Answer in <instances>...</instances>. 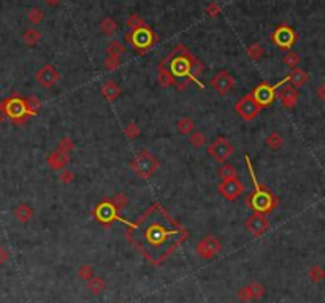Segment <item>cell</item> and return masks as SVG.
Segmentation results:
<instances>
[{
  "label": "cell",
  "instance_id": "cell-1",
  "mask_svg": "<svg viewBox=\"0 0 325 303\" xmlns=\"http://www.w3.org/2000/svg\"><path fill=\"white\" fill-rule=\"evenodd\" d=\"M124 237L159 267L186 242L189 232L160 203H152L135 222H127Z\"/></svg>",
  "mask_w": 325,
  "mask_h": 303
},
{
  "label": "cell",
  "instance_id": "cell-2",
  "mask_svg": "<svg viewBox=\"0 0 325 303\" xmlns=\"http://www.w3.org/2000/svg\"><path fill=\"white\" fill-rule=\"evenodd\" d=\"M246 164H248V168H249V173H251V180L254 182V191L246 197V207L251 208L252 211H257V213H262V214H270L274 211V208L278 207L279 203V199L276 195H274L270 189H268L265 184H260L257 181L256 175H254V170H252V165H251V160L249 157L246 156L244 157Z\"/></svg>",
  "mask_w": 325,
  "mask_h": 303
},
{
  "label": "cell",
  "instance_id": "cell-3",
  "mask_svg": "<svg viewBox=\"0 0 325 303\" xmlns=\"http://www.w3.org/2000/svg\"><path fill=\"white\" fill-rule=\"evenodd\" d=\"M195 56L190 53V49L186 48L184 45H178L173 48L172 54L165 58L164 64H168V70L170 73L175 76V78H184L190 83H197L194 78V67L197 64Z\"/></svg>",
  "mask_w": 325,
  "mask_h": 303
},
{
  "label": "cell",
  "instance_id": "cell-4",
  "mask_svg": "<svg viewBox=\"0 0 325 303\" xmlns=\"http://www.w3.org/2000/svg\"><path fill=\"white\" fill-rule=\"evenodd\" d=\"M0 111L3 113L6 119H10V121L16 125H23L32 118L29 115V110H27L26 97L19 95L16 92L0 102Z\"/></svg>",
  "mask_w": 325,
  "mask_h": 303
},
{
  "label": "cell",
  "instance_id": "cell-5",
  "mask_svg": "<svg viewBox=\"0 0 325 303\" xmlns=\"http://www.w3.org/2000/svg\"><path fill=\"white\" fill-rule=\"evenodd\" d=\"M130 168L133 170L138 178L141 180H149L151 176L160 168L159 159L151 154L148 150H141L135 157L130 160Z\"/></svg>",
  "mask_w": 325,
  "mask_h": 303
},
{
  "label": "cell",
  "instance_id": "cell-6",
  "mask_svg": "<svg viewBox=\"0 0 325 303\" xmlns=\"http://www.w3.org/2000/svg\"><path fill=\"white\" fill-rule=\"evenodd\" d=\"M125 41L135 48L140 56H145L148 53V49L157 43V35H155L152 29L145 26V27H140V29L130 30L129 33H125Z\"/></svg>",
  "mask_w": 325,
  "mask_h": 303
},
{
  "label": "cell",
  "instance_id": "cell-7",
  "mask_svg": "<svg viewBox=\"0 0 325 303\" xmlns=\"http://www.w3.org/2000/svg\"><path fill=\"white\" fill-rule=\"evenodd\" d=\"M262 110L264 108L259 105V102L256 100V97L252 95V92L243 95L235 103V113L246 122L254 121V119H256L260 115V111H262Z\"/></svg>",
  "mask_w": 325,
  "mask_h": 303
},
{
  "label": "cell",
  "instance_id": "cell-8",
  "mask_svg": "<svg viewBox=\"0 0 325 303\" xmlns=\"http://www.w3.org/2000/svg\"><path fill=\"white\" fill-rule=\"evenodd\" d=\"M92 217L97 222H100L103 225H110L116 221H124L121 217V211L115 207V203L111 200H103L98 203L92 210Z\"/></svg>",
  "mask_w": 325,
  "mask_h": 303
},
{
  "label": "cell",
  "instance_id": "cell-9",
  "mask_svg": "<svg viewBox=\"0 0 325 303\" xmlns=\"http://www.w3.org/2000/svg\"><path fill=\"white\" fill-rule=\"evenodd\" d=\"M296 40H298V35H296V32L286 23L279 24L271 33L273 45L281 49H286V51H291L292 46L296 43Z\"/></svg>",
  "mask_w": 325,
  "mask_h": 303
},
{
  "label": "cell",
  "instance_id": "cell-10",
  "mask_svg": "<svg viewBox=\"0 0 325 303\" xmlns=\"http://www.w3.org/2000/svg\"><path fill=\"white\" fill-rule=\"evenodd\" d=\"M222 251V243L221 240L214 235H205L199 243L195 244V252L197 256L203 260H211L217 254H221Z\"/></svg>",
  "mask_w": 325,
  "mask_h": 303
},
{
  "label": "cell",
  "instance_id": "cell-11",
  "mask_svg": "<svg viewBox=\"0 0 325 303\" xmlns=\"http://www.w3.org/2000/svg\"><path fill=\"white\" fill-rule=\"evenodd\" d=\"M207 152L209 157H213L216 162H221V164H225L235 152V148L229 142L225 137H217L213 143H211L207 148Z\"/></svg>",
  "mask_w": 325,
  "mask_h": 303
},
{
  "label": "cell",
  "instance_id": "cell-12",
  "mask_svg": "<svg viewBox=\"0 0 325 303\" xmlns=\"http://www.w3.org/2000/svg\"><path fill=\"white\" fill-rule=\"evenodd\" d=\"M244 227L249 232L252 237L260 238L262 235H265L268 230L271 229V224L268 221L266 214L257 213V211H252V214L244 221Z\"/></svg>",
  "mask_w": 325,
  "mask_h": 303
},
{
  "label": "cell",
  "instance_id": "cell-13",
  "mask_svg": "<svg viewBox=\"0 0 325 303\" xmlns=\"http://www.w3.org/2000/svg\"><path fill=\"white\" fill-rule=\"evenodd\" d=\"M286 83H287L286 78L282 81H279L278 84H273V86L271 84H268V83H260L259 86L252 91V95L256 97V100L259 102V105L262 108L270 107L274 98H276V89L281 88L282 84H286Z\"/></svg>",
  "mask_w": 325,
  "mask_h": 303
},
{
  "label": "cell",
  "instance_id": "cell-14",
  "mask_svg": "<svg viewBox=\"0 0 325 303\" xmlns=\"http://www.w3.org/2000/svg\"><path fill=\"white\" fill-rule=\"evenodd\" d=\"M217 191L225 200L235 202L239 195L244 192V182L236 176V178H230V180H222L217 184Z\"/></svg>",
  "mask_w": 325,
  "mask_h": 303
},
{
  "label": "cell",
  "instance_id": "cell-15",
  "mask_svg": "<svg viewBox=\"0 0 325 303\" xmlns=\"http://www.w3.org/2000/svg\"><path fill=\"white\" fill-rule=\"evenodd\" d=\"M209 86L213 88L219 95H227L230 91L235 86V78L232 76V73H229L227 70H221L217 72L213 80L209 81Z\"/></svg>",
  "mask_w": 325,
  "mask_h": 303
},
{
  "label": "cell",
  "instance_id": "cell-16",
  "mask_svg": "<svg viewBox=\"0 0 325 303\" xmlns=\"http://www.w3.org/2000/svg\"><path fill=\"white\" fill-rule=\"evenodd\" d=\"M35 80H37L43 88L51 89V88L56 86V83L59 81V72L56 70L54 65L45 64L37 73H35Z\"/></svg>",
  "mask_w": 325,
  "mask_h": 303
},
{
  "label": "cell",
  "instance_id": "cell-17",
  "mask_svg": "<svg viewBox=\"0 0 325 303\" xmlns=\"http://www.w3.org/2000/svg\"><path fill=\"white\" fill-rule=\"evenodd\" d=\"M265 295V287L260 283H251L239 287L236 291V299L241 302H257Z\"/></svg>",
  "mask_w": 325,
  "mask_h": 303
},
{
  "label": "cell",
  "instance_id": "cell-18",
  "mask_svg": "<svg viewBox=\"0 0 325 303\" xmlns=\"http://www.w3.org/2000/svg\"><path fill=\"white\" fill-rule=\"evenodd\" d=\"M298 91L291 84H286L279 91V100L286 110H294L296 107V102H298Z\"/></svg>",
  "mask_w": 325,
  "mask_h": 303
},
{
  "label": "cell",
  "instance_id": "cell-19",
  "mask_svg": "<svg viewBox=\"0 0 325 303\" xmlns=\"http://www.w3.org/2000/svg\"><path fill=\"white\" fill-rule=\"evenodd\" d=\"M286 81L291 84V86H294V88L298 89V88H303V86H305V84L309 81V73L305 72L303 68L296 67V68L291 70V73L286 76Z\"/></svg>",
  "mask_w": 325,
  "mask_h": 303
},
{
  "label": "cell",
  "instance_id": "cell-20",
  "mask_svg": "<svg viewBox=\"0 0 325 303\" xmlns=\"http://www.w3.org/2000/svg\"><path fill=\"white\" fill-rule=\"evenodd\" d=\"M68 162H70L68 154H63L59 150L53 151L46 159V164L49 165V168H53V170H63V168L68 165Z\"/></svg>",
  "mask_w": 325,
  "mask_h": 303
},
{
  "label": "cell",
  "instance_id": "cell-21",
  "mask_svg": "<svg viewBox=\"0 0 325 303\" xmlns=\"http://www.w3.org/2000/svg\"><path fill=\"white\" fill-rule=\"evenodd\" d=\"M35 214V211L32 207H29L27 203H19V205L13 210V216H15V219L21 224H27Z\"/></svg>",
  "mask_w": 325,
  "mask_h": 303
},
{
  "label": "cell",
  "instance_id": "cell-22",
  "mask_svg": "<svg viewBox=\"0 0 325 303\" xmlns=\"http://www.w3.org/2000/svg\"><path fill=\"white\" fill-rule=\"evenodd\" d=\"M100 92H102V95L107 98L108 102H115L116 98L121 95V88L118 86L116 81L108 80V81L103 83V86L100 88Z\"/></svg>",
  "mask_w": 325,
  "mask_h": 303
},
{
  "label": "cell",
  "instance_id": "cell-23",
  "mask_svg": "<svg viewBox=\"0 0 325 303\" xmlns=\"http://www.w3.org/2000/svg\"><path fill=\"white\" fill-rule=\"evenodd\" d=\"M159 76H157V80H159V83H160V86H164V88H172V86H176V78L175 76L170 73V70H167L165 68V65L162 64H159Z\"/></svg>",
  "mask_w": 325,
  "mask_h": 303
},
{
  "label": "cell",
  "instance_id": "cell-24",
  "mask_svg": "<svg viewBox=\"0 0 325 303\" xmlns=\"http://www.w3.org/2000/svg\"><path fill=\"white\" fill-rule=\"evenodd\" d=\"M176 129H178L179 133H182V135H190L192 132H195V122L192 118L189 116H184L181 118L178 122H176Z\"/></svg>",
  "mask_w": 325,
  "mask_h": 303
},
{
  "label": "cell",
  "instance_id": "cell-25",
  "mask_svg": "<svg viewBox=\"0 0 325 303\" xmlns=\"http://www.w3.org/2000/svg\"><path fill=\"white\" fill-rule=\"evenodd\" d=\"M265 145L270 148V150L278 151L282 148V145H284V138H282V135H279L278 132H271V133H268V137L265 138Z\"/></svg>",
  "mask_w": 325,
  "mask_h": 303
},
{
  "label": "cell",
  "instance_id": "cell-26",
  "mask_svg": "<svg viewBox=\"0 0 325 303\" xmlns=\"http://www.w3.org/2000/svg\"><path fill=\"white\" fill-rule=\"evenodd\" d=\"M41 38V33L38 29H35V27H30V29H27L24 33H23V40L27 46H35L38 45V41Z\"/></svg>",
  "mask_w": 325,
  "mask_h": 303
},
{
  "label": "cell",
  "instance_id": "cell-27",
  "mask_svg": "<svg viewBox=\"0 0 325 303\" xmlns=\"http://www.w3.org/2000/svg\"><path fill=\"white\" fill-rule=\"evenodd\" d=\"M100 30L105 33V35H108V37H111V35H115L116 33V30H118V23H116V19H113V18H103L102 21H100Z\"/></svg>",
  "mask_w": 325,
  "mask_h": 303
},
{
  "label": "cell",
  "instance_id": "cell-28",
  "mask_svg": "<svg viewBox=\"0 0 325 303\" xmlns=\"http://www.w3.org/2000/svg\"><path fill=\"white\" fill-rule=\"evenodd\" d=\"M88 289L92 295H100L105 291V281L100 276H94L92 279L88 281Z\"/></svg>",
  "mask_w": 325,
  "mask_h": 303
},
{
  "label": "cell",
  "instance_id": "cell-29",
  "mask_svg": "<svg viewBox=\"0 0 325 303\" xmlns=\"http://www.w3.org/2000/svg\"><path fill=\"white\" fill-rule=\"evenodd\" d=\"M217 176L222 180H230V178H236V168L233 167L229 162H225V164L221 165V168L217 170Z\"/></svg>",
  "mask_w": 325,
  "mask_h": 303
},
{
  "label": "cell",
  "instance_id": "cell-30",
  "mask_svg": "<svg viewBox=\"0 0 325 303\" xmlns=\"http://www.w3.org/2000/svg\"><path fill=\"white\" fill-rule=\"evenodd\" d=\"M124 51H125V48L119 40L110 41V45L107 46V56H113V58H121Z\"/></svg>",
  "mask_w": 325,
  "mask_h": 303
},
{
  "label": "cell",
  "instance_id": "cell-31",
  "mask_svg": "<svg viewBox=\"0 0 325 303\" xmlns=\"http://www.w3.org/2000/svg\"><path fill=\"white\" fill-rule=\"evenodd\" d=\"M246 53H248L249 59H252V61H259V59H262V56H264V53H265V49H264V46L260 45V43H257V41H254V43H251V45L248 46V49H246Z\"/></svg>",
  "mask_w": 325,
  "mask_h": 303
},
{
  "label": "cell",
  "instance_id": "cell-32",
  "mask_svg": "<svg viewBox=\"0 0 325 303\" xmlns=\"http://www.w3.org/2000/svg\"><path fill=\"white\" fill-rule=\"evenodd\" d=\"M308 276H309L311 281H313V283H321V281H324V278H325V270L319 264H314V265H311V269L308 272Z\"/></svg>",
  "mask_w": 325,
  "mask_h": 303
},
{
  "label": "cell",
  "instance_id": "cell-33",
  "mask_svg": "<svg viewBox=\"0 0 325 303\" xmlns=\"http://www.w3.org/2000/svg\"><path fill=\"white\" fill-rule=\"evenodd\" d=\"M282 61H284V64H286L289 68H291V70L296 68V67H298V65L301 64L300 54H296L295 51H292V49H291V51H287V53H286L284 59H282Z\"/></svg>",
  "mask_w": 325,
  "mask_h": 303
},
{
  "label": "cell",
  "instance_id": "cell-34",
  "mask_svg": "<svg viewBox=\"0 0 325 303\" xmlns=\"http://www.w3.org/2000/svg\"><path fill=\"white\" fill-rule=\"evenodd\" d=\"M26 103H27V110H29V115L30 116H35L40 113V108H41V102L37 95H29L26 97Z\"/></svg>",
  "mask_w": 325,
  "mask_h": 303
},
{
  "label": "cell",
  "instance_id": "cell-35",
  "mask_svg": "<svg viewBox=\"0 0 325 303\" xmlns=\"http://www.w3.org/2000/svg\"><path fill=\"white\" fill-rule=\"evenodd\" d=\"M189 143L192 145L195 150H200V148L205 146V143H207V137H205V133L195 130L189 135Z\"/></svg>",
  "mask_w": 325,
  "mask_h": 303
},
{
  "label": "cell",
  "instance_id": "cell-36",
  "mask_svg": "<svg viewBox=\"0 0 325 303\" xmlns=\"http://www.w3.org/2000/svg\"><path fill=\"white\" fill-rule=\"evenodd\" d=\"M58 150L60 151V152H63V154H72V151L75 150V142L70 137H62L60 138V142H59V145H58Z\"/></svg>",
  "mask_w": 325,
  "mask_h": 303
},
{
  "label": "cell",
  "instance_id": "cell-37",
  "mask_svg": "<svg viewBox=\"0 0 325 303\" xmlns=\"http://www.w3.org/2000/svg\"><path fill=\"white\" fill-rule=\"evenodd\" d=\"M205 13H207V16L209 18H217L222 13V8L216 0H211V2H208L207 6H205Z\"/></svg>",
  "mask_w": 325,
  "mask_h": 303
},
{
  "label": "cell",
  "instance_id": "cell-38",
  "mask_svg": "<svg viewBox=\"0 0 325 303\" xmlns=\"http://www.w3.org/2000/svg\"><path fill=\"white\" fill-rule=\"evenodd\" d=\"M140 133H141V129L138 127V124H135V122H129V124H127L125 127H124V135L129 138V140L138 138Z\"/></svg>",
  "mask_w": 325,
  "mask_h": 303
},
{
  "label": "cell",
  "instance_id": "cell-39",
  "mask_svg": "<svg viewBox=\"0 0 325 303\" xmlns=\"http://www.w3.org/2000/svg\"><path fill=\"white\" fill-rule=\"evenodd\" d=\"M127 26H129L130 30H135V29H140V27H145L146 23L138 16V13H132V15L127 18Z\"/></svg>",
  "mask_w": 325,
  "mask_h": 303
},
{
  "label": "cell",
  "instance_id": "cell-40",
  "mask_svg": "<svg viewBox=\"0 0 325 303\" xmlns=\"http://www.w3.org/2000/svg\"><path fill=\"white\" fill-rule=\"evenodd\" d=\"M78 276H80L83 281H86V283H88L89 279H92V278L95 276V274H94V269H92L90 265H88V264H83L80 269H78Z\"/></svg>",
  "mask_w": 325,
  "mask_h": 303
},
{
  "label": "cell",
  "instance_id": "cell-41",
  "mask_svg": "<svg viewBox=\"0 0 325 303\" xmlns=\"http://www.w3.org/2000/svg\"><path fill=\"white\" fill-rule=\"evenodd\" d=\"M27 19H29V23L33 24V26H38L41 21L45 19V13L41 11L40 8H32L29 11V15H27Z\"/></svg>",
  "mask_w": 325,
  "mask_h": 303
},
{
  "label": "cell",
  "instance_id": "cell-42",
  "mask_svg": "<svg viewBox=\"0 0 325 303\" xmlns=\"http://www.w3.org/2000/svg\"><path fill=\"white\" fill-rule=\"evenodd\" d=\"M111 202L115 203V207H116L119 211H121L122 208L127 207V203H129V197H127L124 192H118V194L111 199Z\"/></svg>",
  "mask_w": 325,
  "mask_h": 303
},
{
  "label": "cell",
  "instance_id": "cell-43",
  "mask_svg": "<svg viewBox=\"0 0 325 303\" xmlns=\"http://www.w3.org/2000/svg\"><path fill=\"white\" fill-rule=\"evenodd\" d=\"M105 68L108 70V72H115L119 67H121V58H113V56H107V59H105Z\"/></svg>",
  "mask_w": 325,
  "mask_h": 303
},
{
  "label": "cell",
  "instance_id": "cell-44",
  "mask_svg": "<svg viewBox=\"0 0 325 303\" xmlns=\"http://www.w3.org/2000/svg\"><path fill=\"white\" fill-rule=\"evenodd\" d=\"M75 178H76L75 172L67 170V168H63V170L60 172V175H59V180H60L62 184H70V182L75 181Z\"/></svg>",
  "mask_w": 325,
  "mask_h": 303
},
{
  "label": "cell",
  "instance_id": "cell-45",
  "mask_svg": "<svg viewBox=\"0 0 325 303\" xmlns=\"http://www.w3.org/2000/svg\"><path fill=\"white\" fill-rule=\"evenodd\" d=\"M8 257H10L8 251H6V248H5V246H2V244H0V267H2V265H5L6 262H8Z\"/></svg>",
  "mask_w": 325,
  "mask_h": 303
},
{
  "label": "cell",
  "instance_id": "cell-46",
  "mask_svg": "<svg viewBox=\"0 0 325 303\" xmlns=\"http://www.w3.org/2000/svg\"><path fill=\"white\" fill-rule=\"evenodd\" d=\"M317 97H319L321 100H322V102L325 103V81H324V83L321 84L319 88H317Z\"/></svg>",
  "mask_w": 325,
  "mask_h": 303
},
{
  "label": "cell",
  "instance_id": "cell-47",
  "mask_svg": "<svg viewBox=\"0 0 325 303\" xmlns=\"http://www.w3.org/2000/svg\"><path fill=\"white\" fill-rule=\"evenodd\" d=\"M60 2L62 0H45V3L49 5V6H56V5H59Z\"/></svg>",
  "mask_w": 325,
  "mask_h": 303
},
{
  "label": "cell",
  "instance_id": "cell-48",
  "mask_svg": "<svg viewBox=\"0 0 325 303\" xmlns=\"http://www.w3.org/2000/svg\"><path fill=\"white\" fill-rule=\"evenodd\" d=\"M3 121H5V115H3L2 111H0V125H2V122H3Z\"/></svg>",
  "mask_w": 325,
  "mask_h": 303
}]
</instances>
